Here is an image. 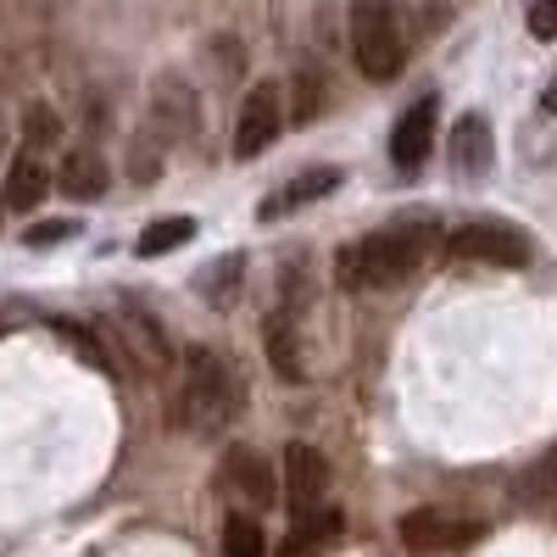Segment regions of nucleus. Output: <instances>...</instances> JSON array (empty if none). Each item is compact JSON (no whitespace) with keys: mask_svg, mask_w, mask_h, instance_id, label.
Here are the masks:
<instances>
[{"mask_svg":"<svg viewBox=\"0 0 557 557\" xmlns=\"http://www.w3.org/2000/svg\"><path fill=\"white\" fill-rule=\"evenodd\" d=\"M351 62L362 78H396L407 62V45H401V23H396V0H351Z\"/></svg>","mask_w":557,"mask_h":557,"instance_id":"7ed1b4c3","label":"nucleus"},{"mask_svg":"<svg viewBox=\"0 0 557 557\" xmlns=\"http://www.w3.org/2000/svg\"><path fill=\"white\" fill-rule=\"evenodd\" d=\"M441 251L451 262H480V268H524L535 257V246L519 235L513 223H502V218H474V223L451 228Z\"/></svg>","mask_w":557,"mask_h":557,"instance_id":"20e7f679","label":"nucleus"},{"mask_svg":"<svg viewBox=\"0 0 557 557\" xmlns=\"http://www.w3.org/2000/svg\"><path fill=\"white\" fill-rule=\"evenodd\" d=\"M23 146H34V151L62 146V117H57V107H45V101L23 107Z\"/></svg>","mask_w":557,"mask_h":557,"instance_id":"f3484780","label":"nucleus"},{"mask_svg":"<svg viewBox=\"0 0 557 557\" xmlns=\"http://www.w3.org/2000/svg\"><path fill=\"white\" fill-rule=\"evenodd\" d=\"M530 28H535V39H557V0H535Z\"/></svg>","mask_w":557,"mask_h":557,"instance_id":"6ab92c4d","label":"nucleus"},{"mask_svg":"<svg viewBox=\"0 0 557 557\" xmlns=\"http://www.w3.org/2000/svg\"><path fill=\"white\" fill-rule=\"evenodd\" d=\"M268 552V541H262V530H257V519H228V530H223V557H262Z\"/></svg>","mask_w":557,"mask_h":557,"instance_id":"a211bd4d","label":"nucleus"},{"mask_svg":"<svg viewBox=\"0 0 557 557\" xmlns=\"http://www.w3.org/2000/svg\"><path fill=\"white\" fill-rule=\"evenodd\" d=\"M341 184V168H307V173H296L278 196H268L262 207H257V218L268 223V218H285V212H296V207H307V201H318V196H330Z\"/></svg>","mask_w":557,"mask_h":557,"instance_id":"f8f14e48","label":"nucleus"},{"mask_svg":"<svg viewBox=\"0 0 557 557\" xmlns=\"http://www.w3.org/2000/svg\"><path fill=\"white\" fill-rule=\"evenodd\" d=\"M240 374L228 368V357L196 346L190 357H184V380H178V401H173V424H184L190 435L201 441H218L228 424L240 418Z\"/></svg>","mask_w":557,"mask_h":557,"instance_id":"f257e3e1","label":"nucleus"},{"mask_svg":"<svg viewBox=\"0 0 557 557\" xmlns=\"http://www.w3.org/2000/svg\"><path fill=\"white\" fill-rule=\"evenodd\" d=\"M285 502H290L296 519L318 513V507L330 502V462H323V451L307 446V441L285 446Z\"/></svg>","mask_w":557,"mask_h":557,"instance_id":"0eeeda50","label":"nucleus"},{"mask_svg":"<svg viewBox=\"0 0 557 557\" xmlns=\"http://www.w3.org/2000/svg\"><path fill=\"white\" fill-rule=\"evenodd\" d=\"M418 257H424V228L396 223V228H374V235L341 246L335 268H341L346 290H391L418 268Z\"/></svg>","mask_w":557,"mask_h":557,"instance_id":"f03ea898","label":"nucleus"},{"mask_svg":"<svg viewBox=\"0 0 557 557\" xmlns=\"http://www.w3.org/2000/svg\"><path fill=\"white\" fill-rule=\"evenodd\" d=\"M190 240H196V223H190V218H157L146 235L134 240V251H139V257H168V251L190 246Z\"/></svg>","mask_w":557,"mask_h":557,"instance_id":"dca6fc26","label":"nucleus"},{"mask_svg":"<svg viewBox=\"0 0 557 557\" xmlns=\"http://www.w3.org/2000/svg\"><path fill=\"white\" fill-rule=\"evenodd\" d=\"M278 128H285V89H278L273 78H262V84H251V89H246V101H240L235 157H240V162L262 157V151L273 146V139H278Z\"/></svg>","mask_w":557,"mask_h":557,"instance_id":"39448f33","label":"nucleus"},{"mask_svg":"<svg viewBox=\"0 0 557 557\" xmlns=\"http://www.w3.org/2000/svg\"><path fill=\"white\" fill-rule=\"evenodd\" d=\"M51 168H45V157L34 151V146H23L17 157H12V178H7V207L12 212H34L39 201H45V190H51Z\"/></svg>","mask_w":557,"mask_h":557,"instance_id":"9b49d317","label":"nucleus"},{"mask_svg":"<svg viewBox=\"0 0 557 557\" xmlns=\"http://www.w3.org/2000/svg\"><path fill=\"white\" fill-rule=\"evenodd\" d=\"M430 146H435V96L412 101V107L396 117V134H391V162L412 173V168H424Z\"/></svg>","mask_w":557,"mask_h":557,"instance_id":"1a4fd4ad","label":"nucleus"},{"mask_svg":"<svg viewBox=\"0 0 557 557\" xmlns=\"http://www.w3.org/2000/svg\"><path fill=\"white\" fill-rule=\"evenodd\" d=\"M73 218H57V223H45V228H28V246H57V240H67L73 235Z\"/></svg>","mask_w":557,"mask_h":557,"instance_id":"aec40b11","label":"nucleus"},{"mask_svg":"<svg viewBox=\"0 0 557 557\" xmlns=\"http://www.w3.org/2000/svg\"><path fill=\"white\" fill-rule=\"evenodd\" d=\"M341 513L335 507H318V513H307V519H296V530H290V541H285V557H323L335 541H341Z\"/></svg>","mask_w":557,"mask_h":557,"instance_id":"ddd939ff","label":"nucleus"},{"mask_svg":"<svg viewBox=\"0 0 557 557\" xmlns=\"http://www.w3.org/2000/svg\"><path fill=\"white\" fill-rule=\"evenodd\" d=\"M480 535H485L480 519H457V513H441V507H412V513H401V541L412 552H469Z\"/></svg>","mask_w":557,"mask_h":557,"instance_id":"423d86ee","label":"nucleus"},{"mask_svg":"<svg viewBox=\"0 0 557 557\" xmlns=\"http://www.w3.org/2000/svg\"><path fill=\"white\" fill-rule=\"evenodd\" d=\"M57 190L73 196V201H96V196H107V157H96V151H73V157L62 162V173H57Z\"/></svg>","mask_w":557,"mask_h":557,"instance_id":"4468645a","label":"nucleus"},{"mask_svg":"<svg viewBox=\"0 0 557 557\" xmlns=\"http://www.w3.org/2000/svg\"><path fill=\"white\" fill-rule=\"evenodd\" d=\"M296 318H301V307L296 301H278L268 318H262V346H268V362H273V374L278 380H301L307 368H301V341H296Z\"/></svg>","mask_w":557,"mask_h":557,"instance_id":"6e6552de","label":"nucleus"},{"mask_svg":"<svg viewBox=\"0 0 557 557\" xmlns=\"http://www.w3.org/2000/svg\"><path fill=\"white\" fill-rule=\"evenodd\" d=\"M223 480L235 485L246 502H273V474H268V462H257L246 446L228 451V469H223Z\"/></svg>","mask_w":557,"mask_h":557,"instance_id":"2eb2a0df","label":"nucleus"},{"mask_svg":"<svg viewBox=\"0 0 557 557\" xmlns=\"http://www.w3.org/2000/svg\"><path fill=\"white\" fill-rule=\"evenodd\" d=\"M446 157H451V168L462 173V178H480V173H491V162H496V146H491V128H485V117H457V128L446 134Z\"/></svg>","mask_w":557,"mask_h":557,"instance_id":"9d476101","label":"nucleus"}]
</instances>
